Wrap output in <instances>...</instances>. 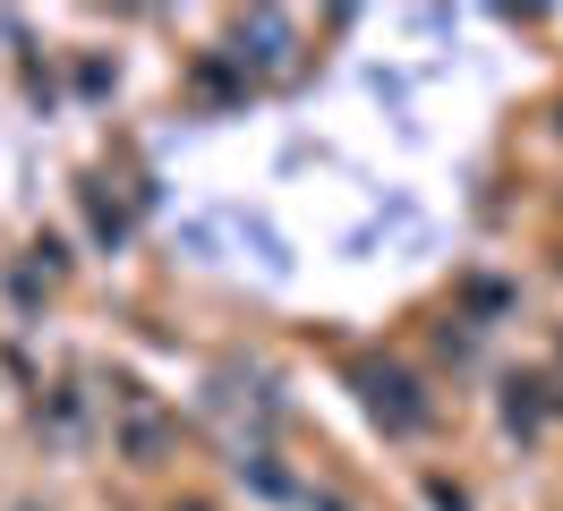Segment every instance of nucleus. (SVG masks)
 <instances>
[{"label":"nucleus","mask_w":563,"mask_h":511,"mask_svg":"<svg viewBox=\"0 0 563 511\" xmlns=\"http://www.w3.org/2000/svg\"><path fill=\"white\" fill-rule=\"evenodd\" d=\"M367 409L385 418L393 435H419V426H427V401H419L410 375H367Z\"/></svg>","instance_id":"f257e3e1"},{"label":"nucleus","mask_w":563,"mask_h":511,"mask_svg":"<svg viewBox=\"0 0 563 511\" xmlns=\"http://www.w3.org/2000/svg\"><path fill=\"white\" fill-rule=\"evenodd\" d=\"M504 418H512V426H538V384H512V401H504Z\"/></svg>","instance_id":"f03ea898"}]
</instances>
